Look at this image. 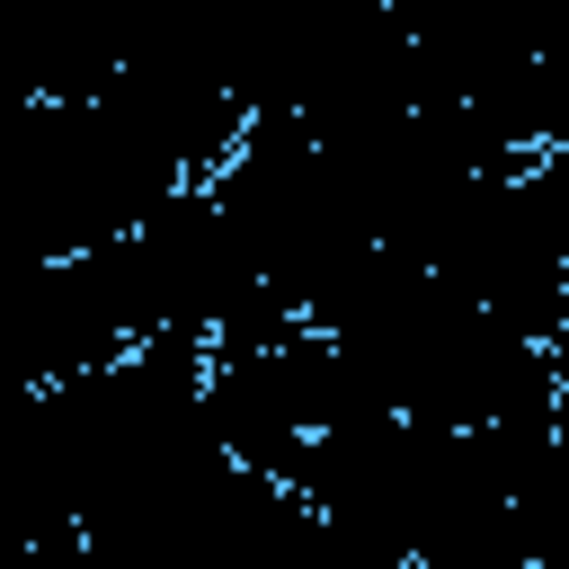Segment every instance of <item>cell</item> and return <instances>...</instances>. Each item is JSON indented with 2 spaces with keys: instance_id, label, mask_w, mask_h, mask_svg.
<instances>
[{
  "instance_id": "6da1fadb",
  "label": "cell",
  "mask_w": 569,
  "mask_h": 569,
  "mask_svg": "<svg viewBox=\"0 0 569 569\" xmlns=\"http://www.w3.org/2000/svg\"><path fill=\"white\" fill-rule=\"evenodd\" d=\"M187 178L133 142L98 98H27L0 133V231L27 267L133 240Z\"/></svg>"
},
{
  "instance_id": "7a4b0ae2",
  "label": "cell",
  "mask_w": 569,
  "mask_h": 569,
  "mask_svg": "<svg viewBox=\"0 0 569 569\" xmlns=\"http://www.w3.org/2000/svg\"><path fill=\"white\" fill-rule=\"evenodd\" d=\"M213 196L240 222L258 276L284 284L302 311H320L373 258V231H365L356 196L338 187V169L320 160V142H311L302 116H258L249 142H240V160L213 178Z\"/></svg>"
},
{
  "instance_id": "3957f363",
  "label": "cell",
  "mask_w": 569,
  "mask_h": 569,
  "mask_svg": "<svg viewBox=\"0 0 569 569\" xmlns=\"http://www.w3.org/2000/svg\"><path fill=\"white\" fill-rule=\"evenodd\" d=\"M436 267L507 338L551 347L560 311H569V151H542L507 178H480L462 222L445 231Z\"/></svg>"
},
{
  "instance_id": "277c9868",
  "label": "cell",
  "mask_w": 569,
  "mask_h": 569,
  "mask_svg": "<svg viewBox=\"0 0 569 569\" xmlns=\"http://www.w3.org/2000/svg\"><path fill=\"white\" fill-rule=\"evenodd\" d=\"M9 338H18V373L27 391H62L80 373L124 365L133 347H151V311H142V276L133 249H89V258H53L27 267L9 293Z\"/></svg>"
},
{
  "instance_id": "5b68a950",
  "label": "cell",
  "mask_w": 569,
  "mask_h": 569,
  "mask_svg": "<svg viewBox=\"0 0 569 569\" xmlns=\"http://www.w3.org/2000/svg\"><path fill=\"white\" fill-rule=\"evenodd\" d=\"M124 249H133V276H142L151 338H213V329L231 320V302H240L249 284H267L258 258H249V240H240V222L222 213L213 187H178Z\"/></svg>"
},
{
  "instance_id": "8992f818",
  "label": "cell",
  "mask_w": 569,
  "mask_h": 569,
  "mask_svg": "<svg viewBox=\"0 0 569 569\" xmlns=\"http://www.w3.org/2000/svg\"><path fill=\"white\" fill-rule=\"evenodd\" d=\"M98 107H107L133 142H151L187 187H213V178L240 160L249 124H258V116L240 107V89H231L222 62H178V53H133V62H116L107 89H98Z\"/></svg>"
}]
</instances>
